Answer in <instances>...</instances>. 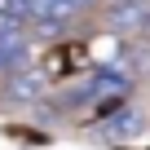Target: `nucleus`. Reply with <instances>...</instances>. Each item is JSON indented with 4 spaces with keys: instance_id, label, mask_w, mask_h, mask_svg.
I'll return each instance as SVG.
<instances>
[{
    "instance_id": "f257e3e1",
    "label": "nucleus",
    "mask_w": 150,
    "mask_h": 150,
    "mask_svg": "<svg viewBox=\"0 0 150 150\" xmlns=\"http://www.w3.org/2000/svg\"><path fill=\"white\" fill-rule=\"evenodd\" d=\"M44 80H49V75L35 71V66H13L9 80H5V93H9L13 102H35V97L44 93Z\"/></svg>"
},
{
    "instance_id": "39448f33",
    "label": "nucleus",
    "mask_w": 150,
    "mask_h": 150,
    "mask_svg": "<svg viewBox=\"0 0 150 150\" xmlns=\"http://www.w3.org/2000/svg\"><path fill=\"white\" fill-rule=\"evenodd\" d=\"M0 31H5V27H0Z\"/></svg>"
},
{
    "instance_id": "7ed1b4c3",
    "label": "nucleus",
    "mask_w": 150,
    "mask_h": 150,
    "mask_svg": "<svg viewBox=\"0 0 150 150\" xmlns=\"http://www.w3.org/2000/svg\"><path fill=\"white\" fill-rule=\"evenodd\" d=\"M137 128H141V115H137V110H132V106H128V110H124V115H115V119H110V124H106V132H115V137H132V132H137Z\"/></svg>"
},
{
    "instance_id": "20e7f679",
    "label": "nucleus",
    "mask_w": 150,
    "mask_h": 150,
    "mask_svg": "<svg viewBox=\"0 0 150 150\" xmlns=\"http://www.w3.org/2000/svg\"><path fill=\"white\" fill-rule=\"evenodd\" d=\"M110 5H128V0H110Z\"/></svg>"
},
{
    "instance_id": "f03ea898",
    "label": "nucleus",
    "mask_w": 150,
    "mask_h": 150,
    "mask_svg": "<svg viewBox=\"0 0 150 150\" xmlns=\"http://www.w3.org/2000/svg\"><path fill=\"white\" fill-rule=\"evenodd\" d=\"M110 27H119V31H146V27H150V0L110 5Z\"/></svg>"
}]
</instances>
